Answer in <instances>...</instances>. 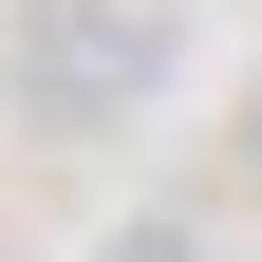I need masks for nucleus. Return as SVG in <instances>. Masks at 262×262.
I'll use <instances>...</instances> for the list:
<instances>
[{"mask_svg":"<svg viewBox=\"0 0 262 262\" xmlns=\"http://www.w3.org/2000/svg\"><path fill=\"white\" fill-rule=\"evenodd\" d=\"M244 187H262V113H244Z\"/></svg>","mask_w":262,"mask_h":262,"instance_id":"obj_3","label":"nucleus"},{"mask_svg":"<svg viewBox=\"0 0 262 262\" xmlns=\"http://www.w3.org/2000/svg\"><path fill=\"white\" fill-rule=\"evenodd\" d=\"M150 75H169V19L150 0H38L19 19V113L38 131H131Z\"/></svg>","mask_w":262,"mask_h":262,"instance_id":"obj_1","label":"nucleus"},{"mask_svg":"<svg viewBox=\"0 0 262 262\" xmlns=\"http://www.w3.org/2000/svg\"><path fill=\"white\" fill-rule=\"evenodd\" d=\"M94 262H206V225H113Z\"/></svg>","mask_w":262,"mask_h":262,"instance_id":"obj_2","label":"nucleus"}]
</instances>
